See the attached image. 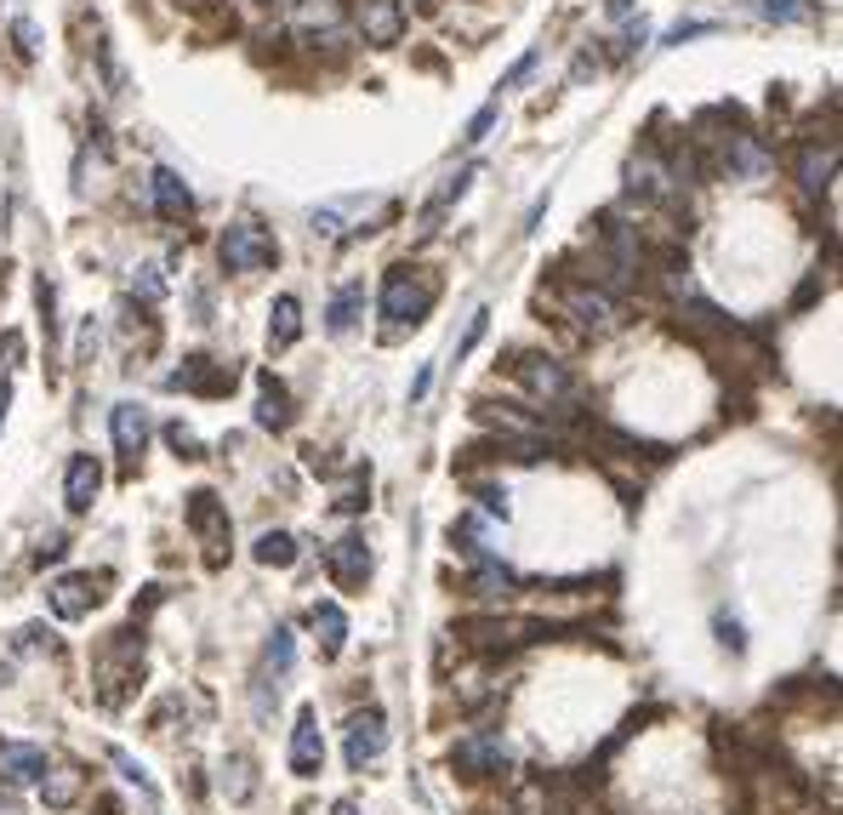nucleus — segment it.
<instances>
[{"label": "nucleus", "mask_w": 843, "mask_h": 815, "mask_svg": "<svg viewBox=\"0 0 843 815\" xmlns=\"http://www.w3.org/2000/svg\"><path fill=\"white\" fill-rule=\"evenodd\" d=\"M360 320H365V279L336 285V297H331V308H325V331H331V337H349Z\"/></svg>", "instance_id": "nucleus-18"}, {"label": "nucleus", "mask_w": 843, "mask_h": 815, "mask_svg": "<svg viewBox=\"0 0 843 815\" xmlns=\"http://www.w3.org/2000/svg\"><path fill=\"white\" fill-rule=\"evenodd\" d=\"M832 171H837V143H826V149H804V160H798L804 195H826V188H832Z\"/></svg>", "instance_id": "nucleus-23"}, {"label": "nucleus", "mask_w": 843, "mask_h": 815, "mask_svg": "<svg viewBox=\"0 0 843 815\" xmlns=\"http://www.w3.org/2000/svg\"><path fill=\"white\" fill-rule=\"evenodd\" d=\"M490 120H496V104H490V109H479V115L468 120V143H479V137L490 131Z\"/></svg>", "instance_id": "nucleus-37"}, {"label": "nucleus", "mask_w": 843, "mask_h": 815, "mask_svg": "<svg viewBox=\"0 0 843 815\" xmlns=\"http://www.w3.org/2000/svg\"><path fill=\"white\" fill-rule=\"evenodd\" d=\"M252 553H257V564H274V570H285V564H296V537H285V531H263Z\"/></svg>", "instance_id": "nucleus-25"}, {"label": "nucleus", "mask_w": 843, "mask_h": 815, "mask_svg": "<svg viewBox=\"0 0 843 815\" xmlns=\"http://www.w3.org/2000/svg\"><path fill=\"white\" fill-rule=\"evenodd\" d=\"M257 428H274V434L291 428V394H285V382L274 371L257 376Z\"/></svg>", "instance_id": "nucleus-20"}, {"label": "nucleus", "mask_w": 843, "mask_h": 815, "mask_svg": "<svg viewBox=\"0 0 843 815\" xmlns=\"http://www.w3.org/2000/svg\"><path fill=\"white\" fill-rule=\"evenodd\" d=\"M217 257H223L228 274H257V268H274V263H280V246H274V234H268L263 223L245 217V223H228V228H223Z\"/></svg>", "instance_id": "nucleus-2"}, {"label": "nucleus", "mask_w": 843, "mask_h": 815, "mask_svg": "<svg viewBox=\"0 0 843 815\" xmlns=\"http://www.w3.org/2000/svg\"><path fill=\"white\" fill-rule=\"evenodd\" d=\"M109 428H115V451H120V462L137 468V456L148 451V434H155V428H148V411H143L137 400H120V405L109 411Z\"/></svg>", "instance_id": "nucleus-10"}, {"label": "nucleus", "mask_w": 843, "mask_h": 815, "mask_svg": "<svg viewBox=\"0 0 843 815\" xmlns=\"http://www.w3.org/2000/svg\"><path fill=\"white\" fill-rule=\"evenodd\" d=\"M296 337H303V303H296V297H274V308H268V348L285 354Z\"/></svg>", "instance_id": "nucleus-21"}, {"label": "nucleus", "mask_w": 843, "mask_h": 815, "mask_svg": "<svg viewBox=\"0 0 843 815\" xmlns=\"http://www.w3.org/2000/svg\"><path fill=\"white\" fill-rule=\"evenodd\" d=\"M97 491H104V462H97V456H75L69 473H63V502H69V513H91Z\"/></svg>", "instance_id": "nucleus-15"}, {"label": "nucleus", "mask_w": 843, "mask_h": 815, "mask_svg": "<svg viewBox=\"0 0 843 815\" xmlns=\"http://www.w3.org/2000/svg\"><path fill=\"white\" fill-rule=\"evenodd\" d=\"M718 634H724V645L741 656V650H747V639H741V621H729V616H718Z\"/></svg>", "instance_id": "nucleus-35"}, {"label": "nucleus", "mask_w": 843, "mask_h": 815, "mask_svg": "<svg viewBox=\"0 0 843 815\" xmlns=\"http://www.w3.org/2000/svg\"><path fill=\"white\" fill-rule=\"evenodd\" d=\"M451 764L468 776V782H484V776H502L508 770V747H502V736H468V742H457L451 747Z\"/></svg>", "instance_id": "nucleus-7"}, {"label": "nucleus", "mask_w": 843, "mask_h": 815, "mask_svg": "<svg viewBox=\"0 0 843 815\" xmlns=\"http://www.w3.org/2000/svg\"><path fill=\"white\" fill-rule=\"evenodd\" d=\"M12 35H18V52H23V58H29V52H35V29H29V23H23V18H18V23H12Z\"/></svg>", "instance_id": "nucleus-38"}, {"label": "nucleus", "mask_w": 843, "mask_h": 815, "mask_svg": "<svg viewBox=\"0 0 843 815\" xmlns=\"http://www.w3.org/2000/svg\"><path fill=\"white\" fill-rule=\"evenodd\" d=\"M263 7H268V12H291V7H296V0H263Z\"/></svg>", "instance_id": "nucleus-40"}, {"label": "nucleus", "mask_w": 843, "mask_h": 815, "mask_svg": "<svg viewBox=\"0 0 843 815\" xmlns=\"http://www.w3.org/2000/svg\"><path fill=\"white\" fill-rule=\"evenodd\" d=\"M605 7H610V18H627V12H633V0H605Z\"/></svg>", "instance_id": "nucleus-39"}, {"label": "nucleus", "mask_w": 843, "mask_h": 815, "mask_svg": "<svg viewBox=\"0 0 843 815\" xmlns=\"http://www.w3.org/2000/svg\"><path fill=\"white\" fill-rule=\"evenodd\" d=\"M75 793H80L75 770H58L52 782H40V798H46V809H69V804H75Z\"/></svg>", "instance_id": "nucleus-27"}, {"label": "nucleus", "mask_w": 843, "mask_h": 815, "mask_svg": "<svg viewBox=\"0 0 843 815\" xmlns=\"http://www.w3.org/2000/svg\"><path fill=\"white\" fill-rule=\"evenodd\" d=\"M325 564H331L336 588H365V577H371V542H365L360 531H349L342 542H331Z\"/></svg>", "instance_id": "nucleus-13"}, {"label": "nucleus", "mask_w": 843, "mask_h": 815, "mask_svg": "<svg viewBox=\"0 0 843 815\" xmlns=\"http://www.w3.org/2000/svg\"><path fill=\"white\" fill-rule=\"evenodd\" d=\"M291 23H296V40L314 46V52H320V46H325V52L349 46V7H342V0H296Z\"/></svg>", "instance_id": "nucleus-4"}, {"label": "nucleus", "mask_w": 843, "mask_h": 815, "mask_svg": "<svg viewBox=\"0 0 843 815\" xmlns=\"http://www.w3.org/2000/svg\"><path fill=\"white\" fill-rule=\"evenodd\" d=\"M342 753H349V770H365V764H376L388 753V718L376 707L354 713L349 730H342Z\"/></svg>", "instance_id": "nucleus-6"}, {"label": "nucleus", "mask_w": 843, "mask_h": 815, "mask_svg": "<svg viewBox=\"0 0 843 815\" xmlns=\"http://www.w3.org/2000/svg\"><path fill=\"white\" fill-rule=\"evenodd\" d=\"M166 440H171V451H177L183 462H194V456H200V440H194L183 422H171V428H166Z\"/></svg>", "instance_id": "nucleus-31"}, {"label": "nucleus", "mask_w": 843, "mask_h": 815, "mask_svg": "<svg viewBox=\"0 0 843 815\" xmlns=\"http://www.w3.org/2000/svg\"><path fill=\"white\" fill-rule=\"evenodd\" d=\"M7 405H12V394H7V382H0V422H7Z\"/></svg>", "instance_id": "nucleus-41"}, {"label": "nucleus", "mask_w": 843, "mask_h": 815, "mask_svg": "<svg viewBox=\"0 0 843 815\" xmlns=\"http://www.w3.org/2000/svg\"><path fill=\"white\" fill-rule=\"evenodd\" d=\"M52 628H46V621H29V628H18V650H52Z\"/></svg>", "instance_id": "nucleus-30"}, {"label": "nucleus", "mask_w": 843, "mask_h": 815, "mask_svg": "<svg viewBox=\"0 0 843 815\" xmlns=\"http://www.w3.org/2000/svg\"><path fill=\"white\" fill-rule=\"evenodd\" d=\"M183 513H188V531L206 542V553L223 559V548H228V508L217 502V491H194Z\"/></svg>", "instance_id": "nucleus-8"}, {"label": "nucleus", "mask_w": 843, "mask_h": 815, "mask_svg": "<svg viewBox=\"0 0 843 815\" xmlns=\"http://www.w3.org/2000/svg\"><path fill=\"white\" fill-rule=\"evenodd\" d=\"M268 667H274V679H285L291 667H296V634H291V628H274V634H268Z\"/></svg>", "instance_id": "nucleus-26"}, {"label": "nucleus", "mask_w": 843, "mask_h": 815, "mask_svg": "<svg viewBox=\"0 0 843 815\" xmlns=\"http://www.w3.org/2000/svg\"><path fill=\"white\" fill-rule=\"evenodd\" d=\"M336 815H360V804H354V798H342V804H336Z\"/></svg>", "instance_id": "nucleus-42"}, {"label": "nucleus", "mask_w": 843, "mask_h": 815, "mask_svg": "<svg viewBox=\"0 0 843 815\" xmlns=\"http://www.w3.org/2000/svg\"><path fill=\"white\" fill-rule=\"evenodd\" d=\"M360 23H365V40H371V46H393V40L405 35V7H400V0H365Z\"/></svg>", "instance_id": "nucleus-19"}, {"label": "nucleus", "mask_w": 843, "mask_h": 815, "mask_svg": "<svg viewBox=\"0 0 843 815\" xmlns=\"http://www.w3.org/2000/svg\"><path fill=\"white\" fill-rule=\"evenodd\" d=\"M479 508H484L490 519H508V491H502V485H479Z\"/></svg>", "instance_id": "nucleus-32"}, {"label": "nucleus", "mask_w": 843, "mask_h": 815, "mask_svg": "<svg viewBox=\"0 0 843 815\" xmlns=\"http://www.w3.org/2000/svg\"><path fill=\"white\" fill-rule=\"evenodd\" d=\"M308 628L320 634V650H325V656H342V645H349V616H342V605H331V599L314 605V610H308Z\"/></svg>", "instance_id": "nucleus-22"}, {"label": "nucleus", "mask_w": 843, "mask_h": 815, "mask_svg": "<svg viewBox=\"0 0 843 815\" xmlns=\"http://www.w3.org/2000/svg\"><path fill=\"white\" fill-rule=\"evenodd\" d=\"M97 588H104V577H91V570L58 577V582H52V610H58L63 621H80V616H91V610H97V599H104Z\"/></svg>", "instance_id": "nucleus-14"}, {"label": "nucleus", "mask_w": 843, "mask_h": 815, "mask_svg": "<svg viewBox=\"0 0 843 815\" xmlns=\"http://www.w3.org/2000/svg\"><path fill=\"white\" fill-rule=\"evenodd\" d=\"M667 195H673V171H667L656 155H633V160H627V200L661 206Z\"/></svg>", "instance_id": "nucleus-12"}, {"label": "nucleus", "mask_w": 843, "mask_h": 815, "mask_svg": "<svg viewBox=\"0 0 843 815\" xmlns=\"http://www.w3.org/2000/svg\"><path fill=\"white\" fill-rule=\"evenodd\" d=\"M166 389L223 400V394L234 389V371H228V365H217V360H206V354H194V360H183V371H171V376H166Z\"/></svg>", "instance_id": "nucleus-9"}, {"label": "nucleus", "mask_w": 843, "mask_h": 815, "mask_svg": "<svg viewBox=\"0 0 843 815\" xmlns=\"http://www.w3.org/2000/svg\"><path fill=\"white\" fill-rule=\"evenodd\" d=\"M798 12H804V0H764V18H775V23L798 18Z\"/></svg>", "instance_id": "nucleus-33"}, {"label": "nucleus", "mask_w": 843, "mask_h": 815, "mask_svg": "<svg viewBox=\"0 0 843 815\" xmlns=\"http://www.w3.org/2000/svg\"><path fill=\"white\" fill-rule=\"evenodd\" d=\"M148 195H155V212H160L166 223L194 217V195H188V183H183L171 166H155V183H148Z\"/></svg>", "instance_id": "nucleus-16"}, {"label": "nucleus", "mask_w": 843, "mask_h": 815, "mask_svg": "<svg viewBox=\"0 0 843 815\" xmlns=\"http://www.w3.org/2000/svg\"><path fill=\"white\" fill-rule=\"evenodd\" d=\"M400 7H405V0H400ZM416 7H433V0H416Z\"/></svg>", "instance_id": "nucleus-43"}, {"label": "nucleus", "mask_w": 843, "mask_h": 815, "mask_svg": "<svg viewBox=\"0 0 843 815\" xmlns=\"http://www.w3.org/2000/svg\"><path fill=\"white\" fill-rule=\"evenodd\" d=\"M519 382H525V389L536 394V400H548V411H541V416H548L553 428L559 422H570L576 416V400H581V389H576V376L559 365V360H548V354H513V365H508Z\"/></svg>", "instance_id": "nucleus-1"}, {"label": "nucleus", "mask_w": 843, "mask_h": 815, "mask_svg": "<svg viewBox=\"0 0 843 815\" xmlns=\"http://www.w3.org/2000/svg\"><path fill=\"white\" fill-rule=\"evenodd\" d=\"M565 308H570V320L581 325V331H592V337H605V331H616L621 325V303H616V292H605V285H565Z\"/></svg>", "instance_id": "nucleus-5"}, {"label": "nucleus", "mask_w": 843, "mask_h": 815, "mask_svg": "<svg viewBox=\"0 0 843 815\" xmlns=\"http://www.w3.org/2000/svg\"><path fill=\"white\" fill-rule=\"evenodd\" d=\"M484 320H490V314H473V320H468V337L457 343V360H462V354H468V348H473V343L484 337Z\"/></svg>", "instance_id": "nucleus-36"}, {"label": "nucleus", "mask_w": 843, "mask_h": 815, "mask_svg": "<svg viewBox=\"0 0 843 815\" xmlns=\"http://www.w3.org/2000/svg\"><path fill=\"white\" fill-rule=\"evenodd\" d=\"M109 764H115V770H120V776H126V782H131L143 798H155V782H148V770H143V764H137L126 747H109Z\"/></svg>", "instance_id": "nucleus-28"}, {"label": "nucleus", "mask_w": 843, "mask_h": 815, "mask_svg": "<svg viewBox=\"0 0 843 815\" xmlns=\"http://www.w3.org/2000/svg\"><path fill=\"white\" fill-rule=\"evenodd\" d=\"M376 308H382L388 325H422L428 308H433V279H422L416 268H388Z\"/></svg>", "instance_id": "nucleus-3"}, {"label": "nucleus", "mask_w": 843, "mask_h": 815, "mask_svg": "<svg viewBox=\"0 0 843 815\" xmlns=\"http://www.w3.org/2000/svg\"><path fill=\"white\" fill-rule=\"evenodd\" d=\"M320 764H325L320 713H314V707H303V713H296V730H291V770L303 776V782H314V776H320Z\"/></svg>", "instance_id": "nucleus-11"}, {"label": "nucleus", "mask_w": 843, "mask_h": 815, "mask_svg": "<svg viewBox=\"0 0 843 815\" xmlns=\"http://www.w3.org/2000/svg\"><path fill=\"white\" fill-rule=\"evenodd\" d=\"M530 69H536V52H525V58H519V63H513L508 75H502V86H496V91H513V86H519V80H525Z\"/></svg>", "instance_id": "nucleus-34"}, {"label": "nucleus", "mask_w": 843, "mask_h": 815, "mask_svg": "<svg viewBox=\"0 0 843 815\" xmlns=\"http://www.w3.org/2000/svg\"><path fill=\"white\" fill-rule=\"evenodd\" d=\"M0 782H12V787L46 782V753L23 747V742H0Z\"/></svg>", "instance_id": "nucleus-17"}, {"label": "nucleus", "mask_w": 843, "mask_h": 815, "mask_svg": "<svg viewBox=\"0 0 843 815\" xmlns=\"http://www.w3.org/2000/svg\"><path fill=\"white\" fill-rule=\"evenodd\" d=\"M131 297H143V303H160V297H166V279H160V268H137V279H131Z\"/></svg>", "instance_id": "nucleus-29"}, {"label": "nucleus", "mask_w": 843, "mask_h": 815, "mask_svg": "<svg viewBox=\"0 0 843 815\" xmlns=\"http://www.w3.org/2000/svg\"><path fill=\"white\" fill-rule=\"evenodd\" d=\"M764 166H770V160L753 149V137H729V143H724V171H729V177H764Z\"/></svg>", "instance_id": "nucleus-24"}]
</instances>
